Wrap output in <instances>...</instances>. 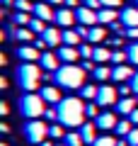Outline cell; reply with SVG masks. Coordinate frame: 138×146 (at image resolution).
Masks as SVG:
<instances>
[{"label": "cell", "mask_w": 138, "mask_h": 146, "mask_svg": "<svg viewBox=\"0 0 138 146\" xmlns=\"http://www.w3.org/2000/svg\"><path fill=\"white\" fill-rule=\"evenodd\" d=\"M87 105L82 102V98H63L61 102L56 105L58 110V122H61L63 127H73V129H80L82 124H85V112Z\"/></svg>", "instance_id": "cell-1"}, {"label": "cell", "mask_w": 138, "mask_h": 146, "mask_svg": "<svg viewBox=\"0 0 138 146\" xmlns=\"http://www.w3.org/2000/svg\"><path fill=\"white\" fill-rule=\"evenodd\" d=\"M85 68L82 66H75V63H66V66H61L56 71V76H53V80H56L61 88H68V90H78L85 85Z\"/></svg>", "instance_id": "cell-2"}, {"label": "cell", "mask_w": 138, "mask_h": 146, "mask_svg": "<svg viewBox=\"0 0 138 146\" xmlns=\"http://www.w3.org/2000/svg\"><path fill=\"white\" fill-rule=\"evenodd\" d=\"M39 80H41V68L36 66V63L24 61L22 66H17V83H20L22 90L34 93V90L39 88Z\"/></svg>", "instance_id": "cell-3"}, {"label": "cell", "mask_w": 138, "mask_h": 146, "mask_svg": "<svg viewBox=\"0 0 138 146\" xmlns=\"http://www.w3.org/2000/svg\"><path fill=\"white\" fill-rule=\"evenodd\" d=\"M46 100L36 93H27L24 98L20 100V112L27 117V119H39L41 115H46Z\"/></svg>", "instance_id": "cell-4"}, {"label": "cell", "mask_w": 138, "mask_h": 146, "mask_svg": "<svg viewBox=\"0 0 138 146\" xmlns=\"http://www.w3.org/2000/svg\"><path fill=\"white\" fill-rule=\"evenodd\" d=\"M24 136H27L29 144L41 146V141L49 139V124L41 122V119H29V122L24 124Z\"/></svg>", "instance_id": "cell-5"}, {"label": "cell", "mask_w": 138, "mask_h": 146, "mask_svg": "<svg viewBox=\"0 0 138 146\" xmlns=\"http://www.w3.org/2000/svg\"><path fill=\"white\" fill-rule=\"evenodd\" d=\"M119 93L114 85H99V93H97V100L95 102L99 105V107H109V105H116L119 102Z\"/></svg>", "instance_id": "cell-6"}, {"label": "cell", "mask_w": 138, "mask_h": 146, "mask_svg": "<svg viewBox=\"0 0 138 146\" xmlns=\"http://www.w3.org/2000/svg\"><path fill=\"white\" fill-rule=\"evenodd\" d=\"M75 17H78V22L80 25H87V27H92V25H97L99 22V12H95L92 7H78L75 10Z\"/></svg>", "instance_id": "cell-7"}, {"label": "cell", "mask_w": 138, "mask_h": 146, "mask_svg": "<svg viewBox=\"0 0 138 146\" xmlns=\"http://www.w3.org/2000/svg\"><path fill=\"white\" fill-rule=\"evenodd\" d=\"M95 122H97V127H99L102 131H109V129H116V124H119V117L114 115V112H102V115H99Z\"/></svg>", "instance_id": "cell-8"}, {"label": "cell", "mask_w": 138, "mask_h": 146, "mask_svg": "<svg viewBox=\"0 0 138 146\" xmlns=\"http://www.w3.org/2000/svg\"><path fill=\"white\" fill-rule=\"evenodd\" d=\"M133 68L131 66H126V63H121V66H114L112 68V78L116 80V83H126V80H131L133 78Z\"/></svg>", "instance_id": "cell-9"}, {"label": "cell", "mask_w": 138, "mask_h": 146, "mask_svg": "<svg viewBox=\"0 0 138 146\" xmlns=\"http://www.w3.org/2000/svg\"><path fill=\"white\" fill-rule=\"evenodd\" d=\"M97 122H85V124L80 127V134H82V139H85V144H95V141H97Z\"/></svg>", "instance_id": "cell-10"}, {"label": "cell", "mask_w": 138, "mask_h": 146, "mask_svg": "<svg viewBox=\"0 0 138 146\" xmlns=\"http://www.w3.org/2000/svg\"><path fill=\"white\" fill-rule=\"evenodd\" d=\"M58 58L66 61V63H75L78 58H82V56H80V49L78 46H66V44H63V46L58 49Z\"/></svg>", "instance_id": "cell-11"}, {"label": "cell", "mask_w": 138, "mask_h": 146, "mask_svg": "<svg viewBox=\"0 0 138 146\" xmlns=\"http://www.w3.org/2000/svg\"><path fill=\"white\" fill-rule=\"evenodd\" d=\"M78 17H75V12L70 10V7H61V10L56 12V25H61V27H73V22H75Z\"/></svg>", "instance_id": "cell-12"}, {"label": "cell", "mask_w": 138, "mask_h": 146, "mask_svg": "<svg viewBox=\"0 0 138 146\" xmlns=\"http://www.w3.org/2000/svg\"><path fill=\"white\" fill-rule=\"evenodd\" d=\"M32 12H34V17H39V20H44V22L56 20V12L51 10V5H49V3H36Z\"/></svg>", "instance_id": "cell-13"}, {"label": "cell", "mask_w": 138, "mask_h": 146, "mask_svg": "<svg viewBox=\"0 0 138 146\" xmlns=\"http://www.w3.org/2000/svg\"><path fill=\"white\" fill-rule=\"evenodd\" d=\"M15 54L22 58V61H29V63H34L36 58H41V56H39V49H36L34 44H32V46H17Z\"/></svg>", "instance_id": "cell-14"}, {"label": "cell", "mask_w": 138, "mask_h": 146, "mask_svg": "<svg viewBox=\"0 0 138 146\" xmlns=\"http://www.w3.org/2000/svg\"><path fill=\"white\" fill-rule=\"evenodd\" d=\"M41 98H44L46 100V102H49V105H58V102H61V90H58L56 88V85H46V88H41Z\"/></svg>", "instance_id": "cell-15"}, {"label": "cell", "mask_w": 138, "mask_h": 146, "mask_svg": "<svg viewBox=\"0 0 138 146\" xmlns=\"http://www.w3.org/2000/svg\"><path fill=\"white\" fill-rule=\"evenodd\" d=\"M41 36H44V42L49 46H58L63 42V32H58V27H46V32Z\"/></svg>", "instance_id": "cell-16"}, {"label": "cell", "mask_w": 138, "mask_h": 146, "mask_svg": "<svg viewBox=\"0 0 138 146\" xmlns=\"http://www.w3.org/2000/svg\"><path fill=\"white\" fill-rule=\"evenodd\" d=\"M58 61L61 58L56 56V54H51V51H46V54H41V58H39V63H41V68H46V71H58Z\"/></svg>", "instance_id": "cell-17"}, {"label": "cell", "mask_w": 138, "mask_h": 146, "mask_svg": "<svg viewBox=\"0 0 138 146\" xmlns=\"http://www.w3.org/2000/svg\"><path fill=\"white\" fill-rule=\"evenodd\" d=\"M133 110H136V98H121V100L116 102V112H119V115L131 117Z\"/></svg>", "instance_id": "cell-18"}, {"label": "cell", "mask_w": 138, "mask_h": 146, "mask_svg": "<svg viewBox=\"0 0 138 146\" xmlns=\"http://www.w3.org/2000/svg\"><path fill=\"white\" fill-rule=\"evenodd\" d=\"M121 22L126 25V29L128 27H138V10L136 7H126V10L121 12Z\"/></svg>", "instance_id": "cell-19"}, {"label": "cell", "mask_w": 138, "mask_h": 146, "mask_svg": "<svg viewBox=\"0 0 138 146\" xmlns=\"http://www.w3.org/2000/svg\"><path fill=\"white\" fill-rule=\"evenodd\" d=\"M80 39L82 36L78 34V29H66L63 32V44L66 46H80Z\"/></svg>", "instance_id": "cell-20"}, {"label": "cell", "mask_w": 138, "mask_h": 146, "mask_svg": "<svg viewBox=\"0 0 138 146\" xmlns=\"http://www.w3.org/2000/svg\"><path fill=\"white\" fill-rule=\"evenodd\" d=\"M92 61H95V63H107V61H112V51H109L107 46H95V56H92Z\"/></svg>", "instance_id": "cell-21"}, {"label": "cell", "mask_w": 138, "mask_h": 146, "mask_svg": "<svg viewBox=\"0 0 138 146\" xmlns=\"http://www.w3.org/2000/svg\"><path fill=\"white\" fill-rule=\"evenodd\" d=\"M114 22H116V10L114 7L99 10V25H114Z\"/></svg>", "instance_id": "cell-22"}, {"label": "cell", "mask_w": 138, "mask_h": 146, "mask_svg": "<svg viewBox=\"0 0 138 146\" xmlns=\"http://www.w3.org/2000/svg\"><path fill=\"white\" fill-rule=\"evenodd\" d=\"M87 39H90L92 44L104 42V39H107V29H104V27H92V29H90V36H87Z\"/></svg>", "instance_id": "cell-23"}, {"label": "cell", "mask_w": 138, "mask_h": 146, "mask_svg": "<svg viewBox=\"0 0 138 146\" xmlns=\"http://www.w3.org/2000/svg\"><path fill=\"white\" fill-rule=\"evenodd\" d=\"M97 93H99V88H97V85H82V88H80V98L82 100H97Z\"/></svg>", "instance_id": "cell-24"}, {"label": "cell", "mask_w": 138, "mask_h": 146, "mask_svg": "<svg viewBox=\"0 0 138 146\" xmlns=\"http://www.w3.org/2000/svg\"><path fill=\"white\" fill-rule=\"evenodd\" d=\"M63 141H66V146H82V144H85V139H82L80 131H68Z\"/></svg>", "instance_id": "cell-25"}, {"label": "cell", "mask_w": 138, "mask_h": 146, "mask_svg": "<svg viewBox=\"0 0 138 146\" xmlns=\"http://www.w3.org/2000/svg\"><path fill=\"white\" fill-rule=\"evenodd\" d=\"M131 129H133V122H131V119H119V124H116V136H128V134H131Z\"/></svg>", "instance_id": "cell-26"}, {"label": "cell", "mask_w": 138, "mask_h": 146, "mask_svg": "<svg viewBox=\"0 0 138 146\" xmlns=\"http://www.w3.org/2000/svg\"><path fill=\"white\" fill-rule=\"evenodd\" d=\"M92 73H95V78H97V80H109V78H112V68H107L104 63H97V68H95Z\"/></svg>", "instance_id": "cell-27"}, {"label": "cell", "mask_w": 138, "mask_h": 146, "mask_svg": "<svg viewBox=\"0 0 138 146\" xmlns=\"http://www.w3.org/2000/svg\"><path fill=\"white\" fill-rule=\"evenodd\" d=\"M49 139H66V134H63V124L61 122H53L51 127H49Z\"/></svg>", "instance_id": "cell-28"}, {"label": "cell", "mask_w": 138, "mask_h": 146, "mask_svg": "<svg viewBox=\"0 0 138 146\" xmlns=\"http://www.w3.org/2000/svg\"><path fill=\"white\" fill-rule=\"evenodd\" d=\"M12 34H15V39H20V42H32V29H27V27H17Z\"/></svg>", "instance_id": "cell-29"}, {"label": "cell", "mask_w": 138, "mask_h": 146, "mask_svg": "<svg viewBox=\"0 0 138 146\" xmlns=\"http://www.w3.org/2000/svg\"><path fill=\"white\" fill-rule=\"evenodd\" d=\"M29 29H32V32H39V34H44V32H46V22H44V20H39V17H32Z\"/></svg>", "instance_id": "cell-30"}, {"label": "cell", "mask_w": 138, "mask_h": 146, "mask_svg": "<svg viewBox=\"0 0 138 146\" xmlns=\"http://www.w3.org/2000/svg\"><path fill=\"white\" fill-rule=\"evenodd\" d=\"M128 61V51H112V63L114 66H121Z\"/></svg>", "instance_id": "cell-31"}, {"label": "cell", "mask_w": 138, "mask_h": 146, "mask_svg": "<svg viewBox=\"0 0 138 146\" xmlns=\"http://www.w3.org/2000/svg\"><path fill=\"white\" fill-rule=\"evenodd\" d=\"M12 20H15V25L27 27V25L32 22V17H29V12H15V17H12Z\"/></svg>", "instance_id": "cell-32"}, {"label": "cell", "mask_w": 138, "mask_h": 146, "mask_svg": "<svg viewBox=\"0 0 138 146\" xmlns=\"http://www.w3.org/2000/svg\"><path fill=\"white\" fill-rule=\"evenodd\" d=\"M116 141H119V139H114V136H107V134H104V136H97V141H95L92 146H116Z\"/></svg>", "instance_id": "cell-33"}, {"label": "cell", "mask_w": 138, "mask_h": 146, "mask_svg": "<svg viewBox=\"0 0 138 146\" xmlns=\"http://www.w3.org/2000/svg\"><path fill=\"white\" fill-rule=\"evenodd\" d=\"M126 51H128V61H131L133 66H138V42H133Z\"/></svg>", "instance_id": "cell-34"}, {"label": "cell", "mask_w": 138, "mask_h": 146, "mask_svg": "<svg viewBox=\"0 0 138 146\" xmlns=\"http://www.w3.org/2000/svg\"><path fill=\"white\" fill-rule=\"evenodd\" d=\"M85 112H87V117H92V119H97V117L102 115V112H99V105L95 102V100H92V102L85 107Z\"/></svg>", "instance_id": "cell-35"}, {"label": "cell", "mask_w": 138, "mask_h": 146, "mask_svg": "<svg viewBox=\"0 0 138 146\" xmlns=\"http://www.w3.org/2000/svg\"><path fill=\"white\" fill-rule=\"evenodd\" d=\"M78 49H80V56L82 58H92V56H95V46H92V44H80Z\"/></svg>", "instance_id": "cell-36"}, {"label": "cell", "mask_w": 138, "mask_h": 146, "mask_svg": "<svg viewBox=\"0 0 138 146\" xmlns=\"http://www.w3.org/2000/svg\"><path fill=\"white\" fill-rule=\"evenodd\" d=\"M15 7H17V12H29V10H34V5H32L29 0H15Z\"/></svg>", "instance_id": "cell-37"}, {"label": "cell", "mask_w": 138, "mask_h": 146, "mask_svg": "<svg viewBox=\"0 0 138 146\" xmlns=\"http://www.w3.org/2000/svg\"><path fill=\"white\" fill-rule=\"evenodd\" d=\"M126 141H128V146H138V127L131 129V134L126 136Z\"/></svg>", "instance_id": "cell-38"}, {"label": "cell", "mask_w": 138, "mask_h": 146, "mask_svg": "<svg viewBox=\"0 0 138 146\" xmlns=\"http://www.w3.org/2000/svg\"><path fill=\"white\" fill-rule=\"evenodd\" d=\"M126 36H128V39H133V42H138V27H128Z\"/></svg>", "instance_id": "cell-39"}, {"label": "cell", "mask_w": 138, "mask_h": 146, "mask_svg": "<svg viewBox=\"0 0 138 146\" xmlns=\"http://www.w3.org/2000/svg\"><path fill=\"white\" fill-rule=\"evenodd\" d=\"M46 119H51V122H58V110H46Z\"/></svg>", "instance_id": "cell-40"}, {"label": "cell", "mask_w": 138, "mask_h": 146, "mask_svg": "<svg viewBox=\"0 0 138 146\" xmlns=\"http://www.w3.org/2000/svg\"><path fill=\"white\" fill-rule=\"evenodd\" d=\"M82 68H85V71H95V61H92V58H82Z\"/></svg>", "instance_id": "cell-41"}, {"label": "cell", "mask_w": 138, "mask_h": 146, "mask_svg": "<svg viewBox=\"0 0 138 146\" xmlns=\"http://www.w3.org/2000/svg\"><path fill=\"white\" fill-rule=\"evenodd\" d=\"M78 34H80L82 39H87V36H90V29H87V25H78Z\"/></svg>", "instance_id": "cell-42"}, {"label": "cell", "mask_w": 138, "mask_h": 146, "mask_svg": "<svg viewBox=\"0 0 138 146\" xmlns=\"http://www.w3.org/2000/svg\"><path fill=\"white\" fill-rule=\"evenodd\" d=\"M104 7H116V5H121V0H99Z\"/></svg>", "instance_id": "cell-43"}, {"label": "cell", "mask_w": 138, "mask_h": 146, "mask_svg": "<svg viewBox=\"0 0 138 146\" xmlns=\"http://www.w3.org/2000/svg\"><path fill=\"white\" fill-rule=\"evenodd\" d=\"M131 88H133V95H138V71L133 73V78H131Z\"/></svg>", "instance_id": "cell-44"}, {"label": "cell", "mask_w": 138, "mask_h": 146, "mask_svg": "<svg viewBox=\"0 0 138 146\" xmlns=\"http://www.w3.org/2000/svg\"><path fill=\"white\" fill-rule=\"evenodd\" d=\"M85 5H87V7H92V10H97L102 3H99V0H85Z\"/></svg>", "instance_id": "cell-45"}, {"label": "cell", "mask_w": 138, "mask_h": 146, "mask_svg": "<svg viewBox=\"0 0 138 146\" xmlns=\"http://www.w3.org/2000/svg\"><path fill=\"white\" fill-rule=\"evenodd\" d=\"M34 46L36 49H44V46H49V44L44 42V36H39V39H34Z\"/></svg>", "instance_id": "cell-46"}, {"label": "cell", "mask_w": 138, "mask_h": 146, "mask_svg": "<svg viewBox=\"0 0 138 146\" xmlns=\"http://www.w3.org/2000/svg\"><path fill=\"white\" fill-rule=\"evenodd\" d=\"M128 119H131L133 124H138V107H136V110H133V112H131V117H128Z\"/></svg>", "instance_id": "cell-47"}, {"label": "cell", "mask_w": 138, "mask_h": 146, "mask_svg": "<svg viewBox=\"0 0 138 146\" xmlns=\"http://www.w3.org/2000/svg\"><path fill=\"white\" fill-rule=\"evenodd\" d=\"M10 112V107H7V102H0V115H7Z\"/></svg>", "instance_id": "cell-48"}, {"label": "cell", "mask_w": 138, "mask_h": 146, "mask_svg": "<svg viewBox=\"0 0 138 146\" xmlns=\"http://www.w3.org/2000/svg\"><path fill=\"white\" fill-rule=\"evenodd\" d=\"M49 5H61V3H66V0H46Z\"/></svg>", "instance_id": "cell-49"}, {"label": "cell", "mask_w": 138, "mask_h": 146, "mask_svg": "<svg viewBox=\"0 0 138 146\" xmlns=\"http://www.w3.org/2000/svg\"><path fill=\"white\" fill-rule=\"evenodd\" d=\"M66 5H68V7H75V5H78V0H66Z\"/></svg>", "instance_id": "cell-50"}, {"label": "cell", "mask_w": 138, "mask_h": 146, "mask_svg": "<svg viewBox=\"0 0 138 146\" xmlns=\"http://www.w3.org/2000/svg\"><path fill=\"white\" fill-rule=\"evenodd\" d=\"M116 146H128V141H126V139H119V141H116Z\"/></svg>", "instance_id": "cell-51"}, {"label": "cell", "mask_w": 138, "mask_h": 146, "mask_svg": "<svg viewBox=\"0 0 138 146\" xmlns=\"http://www.w3.org/2000/svg\"><path fill=\"white\" fill-rule=\"evenodd\" d=\"M41 146H56V144H53V141H49V139H46V141H41Z\"/></svg>", "instance_id": "cell-52"}, {"label": "cell", "mask_w": 138, "mask_h": 146, "mask_svg": "<svg viewBox=\"0 0 138 146\" xmlns=\"http://www.w3.org/2000/svg\"><path fill=\"white\" fill-rule=\"evenodd\" d=\"M56 146H66V144H56Z\"/></svg>", "instance_id": "cell-53"}, {"label": "cell", "mask_w": 138, "mask_h": 146, "mask_svg": "<svg viewBox=\"0 0 138 146\" xmlns=\"http://www.w3.org/2000/svg\"><path fill=\"white\" fill-rule=\"evenodd\" d=\"M0 146H7V144H0Z\"/></svg>", "instance_id": "cell-54"}]
</instances>
